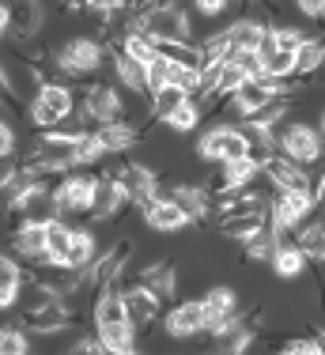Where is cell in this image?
<instances>
[{"label":"cell","instance_id":"33","mask_svg":"<svg viewBox=\"0 0 325 355\" xmlns=\"http://www.w3.org/2000/svg\"><path fill=\"white\" fill-rule=\"evenodd\" d=\"M306 38H310V31L299 27V23H272V42H276V49H292L295 53Z\"/></svg>","mask_w":325,"mask_h":355},{"label":"cell","instance_id":"3","mask_svg":"<svg viewBox=\"0 0 325 355\" xmlns=\"http://www.w3.org/2000/svg\"><path fill=\"white\" fill-rule=\"evenodd\" d=\"M272 144H276L280 155H288L292 163H303V166H314L322 159V132L314 125H303V121H292L284 117L280 125H272Z\"/></svg>","mask_w":325,"mask_h":355},{"label":"cell","instance_id":"45","mask_svg":"<svg viewBox=\"0 0 325 355\" xmlns=\"http://www.w3.org/2000/svg\"><path fill=\"white\" fill-rule=\"evenodd\" d=\"M8 38V4L0 0V42Z\"/></svg>","mask_w":325,"mask_h":355},{"label":"cell","instance_id":"15","mask_svg":"<svg viewBox=\"0 0 325 355\" xmlns=\"http://www.w3.org/2000/svg\"><path fill=\"white\" fill-rule=\"evenodd\" d=\"M140 216H144V223H148V231H156V234H174V231L193 227L190 219H185L182 208H178L174 200H167V197L148 200V205L140 208Z\"/></svg>","mask_w":325,"mask_h":355},{"label":"cell","instance_id":"40","mask_svg":"<svg viewBox=\"0 0 325 355\" xmlns=\"http://www.w3.org/2000/svg\"><path fill=\"white\" fill-rule=\"evenodd\" d=\"M15 151V129L8 125V117L0 114V155H12Z\"/></svg>","mask_w":325,"mask_h":355},{"label":"cell","instance_id":"17","mask_svg":"<svg viewBox=\"0 0 325 355\" xmlns=\"http://www.w3.org/2000/svg\"><path fill=\"white\" fill-rule=\"evenodd\" d=\"M8 246H12L15 257H23V261H31V268L34 265H46V227L42 223H19L12 234H8Z\"/></svg>","mask_w":325,"mask_h":355},{"label":"cell","instance_id":"10","mask_svg":"<svg viewBox=\"0 0 325 355\" xmlns=\"http://www.w3.org/2000/svg\"><path fill=\"white\" fill-rule=\"evenodd\" d=\"M310 212H318V205L310 200L306 189H276V197H269V223L299 227Z\"/></svg>","mask_w":325,"mask_h":355},{"label":"cell","instance_id":"25","mask_svg":"<svg viewBox=\"0 0 325 355\" xmlns=\"http://www.w3.org/2000/svg\"><path fill=\"white\" fill-rule=\"evenodd\" d=\"M265 223H269V216H219L216 219L219 234L231 239V242H246L253 231H261Z\"/></svg>","mask_w":325,"mask_h":355},{"label":"cell","instance_id":"42","mask_svg":"<svg viewBox=\"0 0 325 355\" xmlns=\"http://www.w3.org/2000/svg\"><path fill=\"white\" fill-rule=\"evenodd\" d=\"M129 0H88V8L91 12H102V15H110V12H117V8H125Z\"/></svg>","mask_w":325,"mask_h":355},{"label":"cell","instance_id":"37","mask_svg":"<svg viewBox=\"0 0 325 355\" xmlns=\"http://www.w3.org/2000/svg\"><path fill=\"white\" fill-rule=\"evenodd\" d=\"M144 83H148V95H156L159 87H167V61H162L159 53L144 64Z\"/></svg>","mask_w":325,"mask_h":355},{"label":"cell","instance_id":"8","mask_svg":"<svg viewBox=\"0 0 325 355\" xmlns=\"http://www.w3.org/2000/svg\"><path fill=\"white\" fill-rule=\"evenodd\" d=\"M204 302L201 299H182L178 306H170L167 314H162V333L170 336V340H193V336L204 333Z\"/></svg>","mask_w":325,"mask_h":355},{"label":"cell","instance_id":"38","mask_svg":"<svg viewBox=\"0 0 325 355\" xmlns=\"http://www.w3.org/2000/svg\"><path fill=\"white\" fill-rule=\"evenodd\" d=\"M280 352H288V355H322V336L314 333V336H295V340H288Z\"/></svg>","mask_w":325,"mask_h":355},{"label":"cell","instance_id":"7","mask_svg":"<svg viewBox=\"0 0 325 355\" xmlns=\"http://www.w3.org/2000/svg\"><path fill=\"white\" fill-rule=\"evenodd\" d=\"M129 208H133V200H129V193L122 189V182L110 178V174H99L95 178V197H91V212H88L91 223H114V219H122Z\"/></svg>","mask_w":325,"mask_h":355},{"label":"cell","instance_id":"30","mask_svg":"<svg viewBox=\"0 0 325 355\" xmlns=\"http://www.w3.org/2000/svg\"><path fill=\"white\" fill-rule=\"evenodd\" d=\"M114 46L122 49L125 57H133V61H140V64H148L151 57H156V42H151L148 35H140V31H125V35L117 38Z\"/></svg>","mask_w":325,"mask_h":355},{"label":"cell","instance_id":"39","mask_svg":"<svg viewBox=\"0 0 325 355\" xmlns=\"http://www.w3.org/2000/svg\"><path fill=\"white\" fill-rule=\"evenodd\" d=\"M238 0H190L193 15H204V19H216V15H224L227 8H235Z\"/></svg>","mask_w":325,"mask_h":355},{"label":"cell","instance_id":"34","mask_svg":"<svg viewBox=\"0 0 325 355\" xmlns=\"http://www.w3.org/2000/svg\"><path fill=\"white\" fill-rule=\"evenodd\" d=\"M197 80H201V69H190V64H174L167 61V83L178 91H185V95H197Z\"/></svg>","mask_w":325,"mask_h":355},{"label":"cell","instance_id":"41","mask_svg":"<svg viewBox=\"0 0 325 355\" xmlns=\"http://www.w3.org/2000/svg\"><path fill=\"white\" fill-rule=\"evenodd\" d=\"M295 12H303L306 19H318V15L325 12V0H292Z\"/></svg>","mask_w":325,"mask_h":355},{"label":"cell","instance_id":"18","mask_svg":"<svg viewBox=\"0 0 325 355\" xmlns=\"http://www.w3.org/2000/svg\"><path fill=\"white\" fill-rule=\"evenodd\" d=\"M204 314H208V321H204V333H212V329L219 325V321H227V318H235V314H242V306H238V291L235 287H227V284H219V287H208L204 291Z\"/></svg>","mask_w":325,"mask_h":355},{"label":"cell","instance_id":"16","mask_svg":"<svg viewBox=\"0 0 325 355\" xmlns=\"http://www.w3.org/2000/svg\"><path fill=\"white\" fill-rule=\"evenodd\" d=\"M261 174L269 178L276 189H306V182H310V166L292 163V159L280 155V151H272V155L261 163Z\"/></svg>","mask_w":325,"mask_h":355},{"label":"cell","instance_id":"43","mask_svg":"<svg viewBox=\"0 0 325 355\" xmlns=\"http://www.w3.org/2000/svg\"><path fill=\"white\" fill-rule=\"evenodd\" d=\"M65 12L68 15H83L88 12V0H65Z\"/></svg>","mask_w":325,"mask_h":355},{"label":"cell","instance_id":"14","mask_svg":"<svg viewBox=\"0 0 325 355\" xmlns=\"http://www.w3.org/2000/svg\"><path fill=\"white\" fill-rule=\"evenodd\" d=\"M122 182V189L129 193L133 208H144L148 200H156V185H159V174L144 163H122V171L114 174Z\"/></svg>","mask_w":325,"mask_h":355},{"label":"cell","instance_id":"11","mask_svg":"<svg viewBox=\"0 0 325 355\" xmlns=\"http://www.w3.org/2000/svg\"><path fill=\"white\" fill-rule=\"evenodd\" d=\"M8 4V35L15 42H27L34 35H42L46 27V8L42 0H4Z\"/></svg>","mask_w":325,"mask_h":355},{"label":"cell","instance_id":"27","mask_svg":"<svg viewBox=\"0 0 325 355\" xmlns=\"http://www.w3.org/2000/svg\"><path fill=\"white\" fill-rule=\"evenodd\" d=\"M322 61H325V46L310 35L303 46L295 49V72L292 76H295V80H310V76L322 69Z\"/></svg>","mask_w":325,"mask_h":355},{"label":"cell","instance_id":"32","mask_svg":"<svg viewBox=\"0 0 325 355\" xmlns=\"http://www.w3.org/2000/svg\"><path fill=\"white\" fill-rule=\"evenodd\" d=\"M106 159V148L95 132H76V166H99Z\"/></svg>","mask_w":325,"mask_h":355},{"label":"cell","instance_id":"20","mask_svg":"<svg viewBox=\"0 0 325 355\" xmlns=\"http://www.w3.org/2000/svg\"><path fill=\"white\" fill-rule=\"evenodd\" d=\"M95 257H99V234H95V227L76 223V227H72V239H68L65 265H68V268H88Z\"/></svg>","mask_w":325,"mask_h":355},{"label":"cell","instance_id":"13","mask_svg":"<svg viewBox=\"0 0 325 355\" xmlns=\"http://www.w3.org/2000/svg\"><path fill=\"white\" fill-rule=\"evenodd\" d=\"M15 216H19V223H53L57 216V197L53 189H46V185H31V189H23L19 205H15Z\"/></svg>","mask_w":325,"mask_h":355},{"label":"cell","instance_id":"5","mask_svg":"<svg viewBox=\"0 0 325 355\" xmlns=\"http://www.w3.org/2000/svg\"><path fill=\"white\" fill-rule=\"evenodd\" d=\"M133 257H136V246H133L129 239H125V242H117V246H110L106 253L99 250V257L91 261L88 268H80V272H83V280H88L91 291H99V287H106V284L122 280Z\"/></svg>","mask_w":325,"mask_h":355},{"label":"cell","instance_id":"29","mask_svg":"<svg viewBox=\"0 0 325 355\" xmlns=\"http://www.w3.org/2000/svg\"><path fill=\"white\" fill-rule=\"evenodd\" d=\"M185 98H190L185 91H178V87H170V83H167V87H159L156 95H148V114H151V117H156V121L162 125V121H167V117L174 114L178 106L185 103Z\"/></svg>","mask_w":325,"mask_h":355},{"label":"cell","instance_id":"22","mask_svg":"<svg viewBox=\"0 0 325 355\" xmlns=\"http://www.w3.org/2000/svg\"><path fill=\"white\" fill-rule=\"evenodd\" d=\"M23 280H27V268L15 261V253H0V314H4V310H15Z\"/></svg>","mask_w":325,"mask_h":355},{"label":"cell","instance_id":"31","mask_svg":"<svg viewBox=\"0 0 325 355\" xmlns=\"http://www.w3.org/2000/svg\"><path fill=\"white\" fill-rule=\"evenodd\" d=\"M31 352V333L19 325V321H8L0 325V355H23Z\"/></svg>","mask_w":325,"mask_h":355},{"label":"cell","instance_id":"9","mask_svg":"<svg viewBox=\"0 0 325 355\" xmlns=\"http://www.w3.org/2000/svg\"><path fill=\"white\" fill-rule=\"evenodd\" d=\"M122 299H125V318L136 325V333H144V329H151L156 321L162 318V302L156 299V295L148 291L144 284H122Z\"/></svg>","mask_w":325,"mask_h":355},{"label":"cell","instance_id":"44","mask_svg":"<svg viewBox=\"0 0 325 355\" xmlns=\"http://www.w3.org/2000/svg\"><path fill=\"white\" fill-rule=\"evenodd\" d=\"M156 4H162V0H129L133 12H148V8H156Z\"/></svg>","mask_w":325,"mask_h":355},{"label":"cell","instance_id":"21","mask_svg":"<svg viewBox=\"0 0 325 355\" xmlns=\"http://www.w3.org/2000/svg\"><path fill=\"white\" fill-rule=\"evenodd\" d=\"M95 137L106 148V155H125V151H133L140 144V129L133 121H110V125H99Z\"/></svg>","mask_w":325,"mask_h":355},{"label":"cell","instance_id":"19","mask_svg":"<svg viewBox=\"0 0 325 355\" xmlns=\"http://www.w3.org/2000/svg\"><path fill=\"white\" fill-rule=\"evenodd\" d=\"M95 336L102 340V352L110 355H133L140 348V333L133 321H110V325H95Z\"/></svg>","mask_w":325,"mask_h":355},{"label":"cell","instance_id":"28","mask_svg":"<svg viewBox=\"0 0 325 355\" xmlns=\"http://www.w3.org/2000/svg\"><path fill=\"white\" fill-rule=\"evenodd\" d=\"M201 121H204L201 103H197V98H185V103L178 106V110H174V114H170L162 125H167L170 132H178V137H185V132H197V125H201Z\"/></svg>","mask_w":325,"mask_h":355},{"label":"cell","instance_id":"4","mask_svg":"<svg viewBox=\"0 0 325 355\" xmlns=\"http://www.w3.org/2000/svg\"><path fill=\"white\" fill-rule=\"evenodd\" d=\"M42 83H46L42 64L27 61V57H4L0 61V91H4V98L12 106H27L38 95Z\"/></svg>","mask_w":325,"mask_h":355},{"label":"cell","instance_id":"6","mask_svg":"<svg viewBox=\"0 0 325 355\" xmlns=\"http://www.w3.org/2000/svg\"><path fill=\"white\" fill-rule=\"evenodd\" d=\"M197 159L201 163H227V159L235 155H246V140L242 132L235 129V125H212V129L201 132V140H197Z\"/></svg>","mask_w":325,"mask_h":355},{"label":"cell","instance_id":"36","mask_svg":"<svg viewBox=\"0 0 325 355\" xmlns=\"http://www.w3.org/2000/svg\"><path fill=\"white\" fill-rule=\"evenodd\" d=\"M23 110H27V121H31L34 132H49V129H57V125H61V117H57L53 110L42 103V98H31Z\"/></svg>","mask_w":325,"mask_h":355},{"label":"cell","instance_id":"2","mask_svg":"<svg viewBox=\"0 0 325 355\" xmlns=\"http://www.w3.org/2000/svg\"><path fill=\"white\" fill-rule=\"evenodd\" d=\"M95 166H76L65 174V182L53 189L57 197V216L68 223H83L91 212V197H95Z\"/></svg>","mask_w":325,"mask_h":355},{"label":"cell","instance_id":"24","mask_svg":"<svg viewBox=\"0 0 325 355\" xmlns=\"http://www.w3.org/2000/svg\"><path fill=\"white\" fill-rule=\"evenodd\" d=\"M269 265L280 280H299V276H306V265H310V261L299 253V246H276L269 257Z\"/></svg>","mask_w":325,"mask_h":355},{"label":"cell","instance_id":"26","mask_svg":"<svg viewBox=\"0 0 325 355\" xmlns=\"http://www.w3.org/2000/svg\"><path fill=\"white\" fill-rule=\"evenodd\" d=\"M72 227L76 223H68V219H53V223H46V261H49V265H65Z\"/></svg>","mask_w":325,"mask_h":355},{"label":"cell","instance_id":"1","mask_svg":"<svg viewBox=\"0 0 325 355\" xmlns=\"http://www.w3.org/2000/svg\"><path fill=\"white\" fill-rule=\"evenodd\" d=\"M49 61H53V72L46 80H65V83L68 80H95L102 72V64H106V46L91 35H76V38L61 42V46H53Z\"/></svg>","mask_w":325,"mask_h":355},{"label":"cell","instance_id":"12","mask_svg":"<svg viewBox=\"0 0 325 355\" xmlns=\"http://www.w3.org/2000/svg\"><path fill=\"white\" fill-rule=\"evenodd\" d=\"M102 69H110V80H114L122 91L148 98V83H144V64H140V61H133V57H125L117 46H106V64H102Z\"/></svg>","mask_w":325,"mask_h":355},{"label":"cell","instance_id":"35","mask_svg":"<svg viewBox=\"0 0 325 355\" xmlns=\"http://www.w3.org/2000/svg\"><path fill=\"white\" fill-rule=\"evenodd\" d=\"M261 72L272 76V80H288V76L295 72V53L292 49H272V53L261 61Z\"/></svg>","mask_w":325,"mask_h":355},{"label":"cell","instance_id":"23","mask_svg":"<svg viewBox=\"0 0 325 355\" xmlns=\"http://www.w3.org/2000/svg\"><path fill=\"white\" fill-rule=\"evenodd\" d=\"M295 246L299 253H303L310 265H318V261L325 257V227H322V219L318 216H306L303 223H299V231H295Z\"/></svg>","mask_w":325,"mask_h":355}]
</instances>
